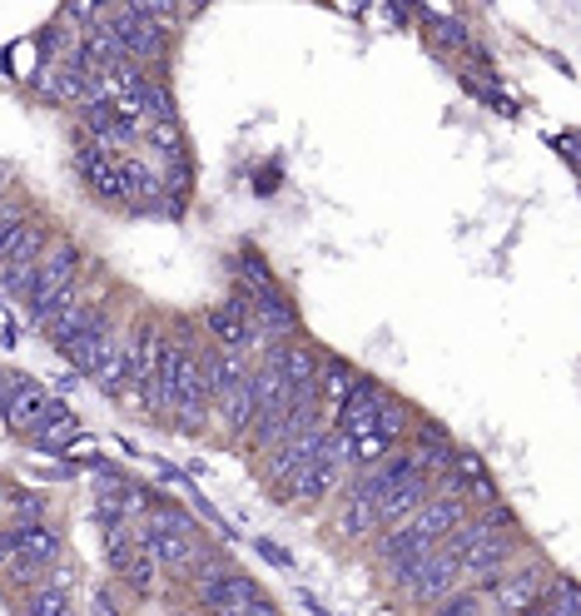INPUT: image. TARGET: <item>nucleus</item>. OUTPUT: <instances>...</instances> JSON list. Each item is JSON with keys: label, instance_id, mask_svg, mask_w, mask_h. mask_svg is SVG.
Returning a JSON list of instances; mask_svg holds the SVG:
<instances>
[{"label": "nucleus", "instance_id": "f257e3e1", "mask_svg": "<svg viewBox=\"0 0 581 616\" xmlns=\"http://www.w3.org/2000/svg\"><path fill=\"white\" fill-rule=\"evenodd\" d=\"M76 269H80V249L70 239H50L46 254L36 264V284L26 294V308H30V324L46 328L56 304L66 299V289H76Z\"/></svg>", "mask_w": 581, "mask_h": 616}, {"label": "nucleus", "instance_id": "f03ea898", "mask_svg": "<svg viewBox=\"0 0 581 616\" xmlns=\"http://www.w3.org/2000/svg\"><path fill=\"white\" fill-rule=\"evenodd\" d=\"M458 572H462V557L448 547V542H438L432 552H422L413 562V572L403 577L408 597L413 602H428V607H438L448 592H458Z\"/></svg>", "mask_w": 581, "mask_h": 616}, {"label": "nucleus", "instance_id": "7ed1b4c3", "mask_svg": "<svg viewBox=\"0 0 581 616\" xmlns=\"http://www.w3.org/2000/svg\"><path fill=\"white\" fill-rule=\"evenodd\" d=\"M383 384H373V378H358L353 393H348L343 403L333 408V433H343L348 443L353 438H363V433H373V418H378V408H383Z\"/></svg>", "mask_w": 581, "mask_h": 616}, {"label": "nucleus", "instance_id": "20e7f679", "mask_svg": "<svg viewBox=\"0 0 581 616\" xmlns=\"http://www.w3.org/2000/svg\"><path fill=\"white\" fill-rule=\"evenodd\" d=\"M194 592H199V607L219 612V616H239V612H249L253 602L263 597L259 582L244 577V572H234V567H229L224 577H214V582H204V587H194Z\"/></svg>", "mask_w": 581, "mask_h": 616}, {"label": "nucleus", "instance_id": "39448f33", "mask_svg": "<svg viewBox=\"0 0 581 616\" xmlns=\"http://www.w3.org/2000/svg\"><path fill=\"white\" fill-rule=\"evenodd\" d=\"M507 562H512V542L502 537H482V542H472L468 552H462V572H458V582H468V587H492V582L507 572Z\"/></svg>", "mask_w": 581, "mask_h": 616}, {"label": "nucleus", "instance_id": "423d86ee", "mask_svg": "<svg viewBox=\"0 0 581 616\" xmlns=\"http://www.w3.org/2000/svg\"><path fill=\"white\" fill-rule=\"evenodd\" d=\"M468 523V503L462 497H428V503L413 513V523H403L408 533H413L418 542H428V547H438L442 537L452 533V527Z\"/></svg>", "mask_w": 581, "mask_h": 616}, {"label": "nucleus", "instance_id": "0eeeda50", "mask_svg": "<svg viewBox=\"0 0 581 616\" xmlns=\"http://www.w3.org/2000/svg\"><path fill=\"white\" fill-rule=\"evenodd\" d=\"M36 90L46 95L50 105H84V66H80V50H76V56L50 60V66L36 76Z\"/></svg>", "mask_w": 581, "mask_h": 616}, {"label": "nucleus", "instance_id": "6e6552de", "mask_svg": "<svg viewBox=\"0 0 581 616\" xmlns=\"http://www.w3.org/2000/svg\"><path fill=\"white\" fill-rule=\"evenodd\" d=\"M338 537H368V533H378V497L368 493L363 483H348L343 487V497H338Z\"/></svg>", "mask_w": 581, "mask_h": 616}, {"label": "nucleus", "instance_id": "1a4fd4ad", "mask_svg": "<svg viewBox=\"0 0 581 616\" xmlns=\"http://www.w3.org/2000/svg\"><path fill=\"white\" fill-rule=\"evenodd\" d=\"M0 418L10 423V433H36L50 418V398L36 384H10L6 403H0Z\"/></svg>", "mask_w": 581, "mask_h": 616}, {"label": "nucleus", "instance_id": "9d476101", "mask_svg": "<svg viewBox=\"0 0 581 616\" xmlns=\"http://www.w3.org/2000/svg\"><path fill=\"white\" fill-rule=\"evenodd\" d=\"M542 597H547V587H542V567H527V572H517V577H507V582H502L498 597H492V607H498L502 616H527V612L542 607Z\"/></svg>", "mask_w": 581, "mask_h": 616}, {"label": "nucleus", "instance_id": "9b49d317", "mask_svg": "<svg viewBox=\"0 0 581 616\" xmlns=\"http://www.w3.org/2000/svg\"><path fill=\"white\" fill-rule=\"evenodd\" d=\"M259 403H263V378H259V368H249L244 384H239L224 403H219V413H224V428L234 433V438H249L253 418H259Z\"/></svg>", "mask_w": 581, "mask_h": 616}, {"label": "nucleus", "instance_id": "f8f14e48", "mask_svg": "<svg viewBox=\"0 0 581 616\" xmlns=\"http://www.w3.org/2000/svg\"><path fill=\"white\" fill-rule=\"evenodd\" d=\"M209 334H214V344L219 348H249V299H224V304H214L209 308Z\"/></svg>", "mask_w": 581, "mask_h": 616}, {"label": "nucleus", "instance_id": "ddd939ff", "mask_svg": "<svg viewBox=\"0 0 581 616\" xmlns=\"http://www.w3.org/2000/svg\"><path fill=\"white\" fill-rule=\"evenodd\" d=\"M428 477H413V483H403V487H393V493H383L378 497V527H403V523H413V513L422 503H428Z\"/></svg>", "mask_w": 581, "mask_h": 616}, {"label": "nucleus", "instance_id": "4468645a", "mask_svg": "<svg viewBox=\"0 0 581 616\" xmlns=\"http://www.w3.org/2000/svg\"><path fill=\"white\" fill-rule=\"evenodd\" d=\"M16 557H26V562H36V567H56L60 562V537L50 533L46 523H20L16 527Z\"/></svg>", "mask_w": 581, "mask_h": 616}, {"label": "nucleus", "instance_id": "2eb2a0df", "mask_svg": "<svg viewBox=\"0 0 581 616\" xmlns=\"http://www.w3.org/2000/svg\"><path fill=\"white\" fill-rule=\"evenodd\" d=\"M80 179L104 199V205H124V155H100Z\"/></svg>", "mask_w": 581, "mask_h": 616}, {"label": "nucleus", "instance_id": "dca6fc26", "mask_svg": "<svg viewBox=\"0 0 581 616\" xmlns=\"http://www.w3.org/2000/svg\"><path fill=\"white\" fill-rule=\"evenodd\" d=\"M358 368L348 364V358H323V368H319V388H313V398H323L329 408H338V403L353 393V384H358Z\"/></svg>", "mask_w": 581, "mask_h": 616}, {"label": "nucleus", "instance_id": "f3484780", "mask_svg": "<svg viewBox=\"0 0 581 616\" xmlns=\"http://www.w3.org/2000/svg\"><path fill=\"white\" fill-rule=\"evenodd\" d=\"M408 428H413V413H408L403 403L388 393L383 408H378V418H373V433L388 443V448H403V443H408Z\"/></svg>", "mask_w": 581, "mask_h": 616}, {"label": "nucleus", "instance_id": "a211bd4d", "mask_svg": "<svg viewBox=\"0 0 581 616\" xmlns=\"http://www.w3.org/2000/svg\"><path fill=\"white\" fill-rule=\"evenodd\" d=\"M26 616H76L70 612V592L40 582V587H30V597H26Z\"/></svg>", "mask_w": 581, "mask_h": 616}, {"label": "nucleus", "instance_id": "6ab92c4d", "mask_svg": "<svg viewBox=\"0 0 581 616\" xmlns=\"http://www.w3.org/2000/svg\"><path fill=\"white\" fill-rule=\"evenodd\" d=\"M76 418H46V423H40V428H36V443H40V448H70V443H76Z\"/></svg>", "mask_w": 581, "mask_h": 616}, {"label": "nucleus", "instance_id": "aec40b11", "mask_svg": "<svg viewBox=\"0 0 581 616\" xmlns=\"http://www.w3.org/2000/svg\"><path fill=\"white\" fill-rule=\"evenodd\" d=\"M537 612H542V616H581L577 587L562 577V582H557V592H552V597H542V607H537Z\"/></svg>", "mask_w": 581, "mask_h": 616}, {"label": "nucleus", "instance_id": "412c9836", "mask_svg": "<svg viewBox=\"0 0 581 616\" xmlns=\"http://www.w3.org/2000/svg\"><path fill=\"white\" fill-rule=\"evenodd\" d=\"M438 616H482V597L478 592H448V597L438 602Z\"/></svg>", "mask_w": 581, "mask_h": 616}, {"label": "nucleus", "instance_id": "4be33fe9", "mask_svg": "<svg viewBox=\"0 0 581 616\" xmlns=\"http://www.w3.org/2000/svg\"><path fill=\"white\" fill-rule=\"evenodd\" d=\"M20 219H26V209H20V199H6V195H0V239H6V234L16 229Z\"/></svg>", "mask_w": 581, "mask_h": 616}, {"label": "nucleus", "instance_id": "5701e85b", "mask_svg": "<svg viewBox=\"0 0 581 616\" xmlns=\"http://www.w3.org/2000/svg\"><path fill=\"white\" fill-rule=\"evenodd\" d=\"M90 616H124V612H120V602H114L110 592H100V597L90 602Z\"/></svg>", "mask_w": 581, "mask_h": 616}, {"label": "nucleus", "instance_id": "b1692460", "mask_svg": "<svg viewBox=\"0 0 581 616\" xmlns=\"http://www.w3.org/2000/svg\"><path fill=\"white\" fill-rule=\"evenodd\" d=\"M16 562V527H0V567Z\"/></svg>", "mask_w": 581, "mask_h": 616}, {"label": "nucleus", "instance_id": "393cba45", "mask_svg": "<svg viewBox=\"0 0 581 616\" xmlns=\"http://www.w3.org/2000/svg\"><path fill=\"white\" fill-rule=\"evenodd\" d=\"M6 179H10V175H6V169H0V189H6Z\"/></svg>", "mask_w": 581, "mask_h": 616}]
</instances>
